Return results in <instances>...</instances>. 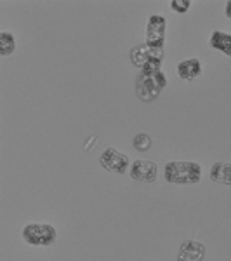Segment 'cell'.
I'll return each mask as SVG.
<instances>
[{
	"label": "cell",
	"instance_id": "6da1fadb",
	"mask_svg": "<svg viewBox=\"0 0 231 261\" xmlns=\"http://www.w3.org/2000/svg\"><path fill=\"white\" fill-rule=\"evenodd\" d=\"M169 84L163 68H148L139 70L136 77V96L137 99L145 101V103H151L162 94L163 89Z\"/></svg>",
	"mask_w": 231,
	"mask_h": 261
},
{
	"label": "cell",
	"instance_id": "7a4b0ae2",
	"mask_svg": "<svg viewBox=\"0 0 231 261\" xmlns=\"http://www.w3.org/2000/svg\"><path fill=\"white\" fill-rule=\"evenodd\" d=\"M201 164L196 161H172L163 167V178L172 185H196L201 179Z\"/></svg>",
	"mask_w": 231,
	"mask_h": 261
},
{
	"label": "cell",
	"instance_id": "ba28073f",
	"mask_svg": "<svg viewBox=\"0 0 231 261\" xmlns=\"http://www.w3.org/2000/svg\"><path fill=\"white\" fill-rule=\"evenodd\" d=\"M205 254H207V247H205L204 242L186 239L179 246L176 261H205Z\"/></svg>",
	"mask_w": 231,
	"mask_h": 261
},
{
	"label": "cell",
	"instance_id": "4fadbf2b",
	"mask_svg": "<svg viewBox=\"0 0 231 261\" xmlns=\"http://www.w3.org/2000/svg\"><path fill=\"white\" fill-rule=\"evenodd\" d=\"M132 146H134V150H136V151H148L151 146H153V140H151L150 134L139 133V134H136V136H134Z\"/></svg>",
	"mask_w": 231,
	"mask_h": 261
},
{
	"label": "cell",
	"instance_id": "7c38bea8",
	"mask_svg": "<svg viewBox=\"0 0 231 261\" xmlns=\"http://www.w3.org/2000/svg\"><path fill=\"white\" fill-rule=\"evenodd\" d=\"M16 47H18V44H16L14 33L6 30L0 32V56H11V54L16 53Z\"/></svg>",
	"mask_w": 231,
	"mask_h": 261
},
{
	"label": "cell",
	"instance_id": "5bb4252c",
	"mask_svg": "<svg viewBox=\"0 0 231 261\" xmlns=\"http://www.w3.org/2000/svg\"><path fill=\"white\" fill-rule=\"evenodd\" d=\"M169 6H170V9L174 12H178V14H186L191 7V0H172Z\"/></svg>",
	"mask_w": 231,
	"mask_h": 261
},
{
	"label": "cell",
	"instance_id": "8fae6325",
	"mask_svg": "<svg viewBox=\"0 0 231 261\" xmlns=\"http://www.w3.org/2000/svg\"><path fill=\"white\" fill-rule=\"evenodd\" d=\"M209 176L214 183L231 187V162H214L209 171Z\"/></svg>",
	"mask_w": 231,
	"mask_h": 261
},
{
	"label": "cell",
	"instance_id": "9c48e42d",
	"mask_svg": "<svg viewBox=\"0 0 231 261\" xmlns=\"http://www.w3.org/2000/svg\"><path fill=\"white\" fill-rule=\"evenodd\" d=\"M176 71H178V75H179L181 81L191 82L204 73V66H201V61L198 60V58H188V60H183V61L178 63Z\"/></svg>",
	"mask_w": 231,
	"mask_h": 261
},
{
	"label": "cell",
	"instance_id": "52a82bcc",
	"mask_svg": "<svg viewBox=\"0 0 231 261\" xmlns=\"http://www.w3.org/2000/svg\"><path fill=\"white\" fill-rule=\"evenodd\" d=\"M129 176L134 181H141V183H155L158 176V166L153 161H146V159H137L132 162Z\"/></svg>",
	"mask_w": 231,
	"mask_h": 261
},
{
	"label": "cell",
	"instance_id": "5b68a950",
	"mask_svg": "<svg viewBox=\"0 0 231 261\" xmlns=\"http://www.w3.org/2000/svg\"><path fill=\"white\" fill-rule=\"evenodd\" d=\"M99 166L103 167L104 171L122 176L131 169L132 162H131V159H129V155L124 153V151H120L117 148H106L99 155Z\"/></svg>",
	"mask_w": 231,
	"mask_h": 261
},
{
	"label": "cell",
	"instance_id": "9a60e30c",
	"mask_svg": "<svg viewBox=\"0 0 231 261\" xmlns=\"http://www.w3.org/2000/svg\"><path fill=\"white\" fill-rule=\"evenodd\" d=\"M224 16L228 19H231V0H228V2L224 4Z\"/></svg>",
	"mask_w": 231,
	"mask_h": 261
},
{
	"label": "cell",
	"instance_id": "30bf717a",
	"mask_svg": "<svg viewBox=\"0 0 231 261\" xmlns=\"http://www.w3.org/2000/svg\"><path fill=\"white\" fill-rule=\"evenodd\" d=\"M209 45L217 50V53L224 54L226 58H231V33H226L222 30H214L211 39H209Z\"/></svg>",
	"mask_w": 231,
	"mask_h": 261
},
{
	"label": "cell",
	"instance_id": "277c9868",
	"mask_svg": "<svg viewBox=\"0 0 231 261\" xmlns=\"http://www.w3.org/2000/svg\"><path fill=\"white\" fill-rule=\"evenodd\" d=\"M163 58H165V49H157L151 47L148 44L134 45L129 53V60L134 66H137L139 70H148V68H162Z\"/></svg>",
	"mask_w": 231,
	"mask_h": 261
},
{
	"label": "cell",
	"instance_id": "8992f818",
	"mask_svg": "<svg viewBox=\"0 0 231 261\" xmlns=\"http://www.w3.org/2000/svg\"><path fill=\"white\" fill-rule=\"evenodd\" d=\"M167 18L162 14H151L146 21V42L145 44L157 49H165Z\"/></svg>",
	"mask_w": 231,
	"mask_h": 261
},
{
	"label": "cell",
	"instance_id": "3957f363",
	"mask_svg": "<svg viewBox=\"0 0 231 261\" xmlns=\"http://www.w3.org/2000/svg\"><path fill=\"white\" fill-rule=\"evenodd\" d=\"M21 239L33 247H50L57 241V230L50 223H30L23 226Z\"/></svg>",
	"mask_w": 231,
	"mask_h": 261
}]
</instances>
